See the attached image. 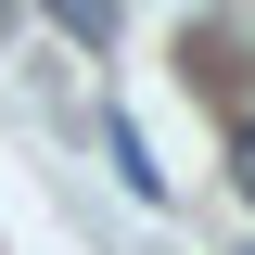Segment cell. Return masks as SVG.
Wrapping results in <instances>:
<instances>
[{
	"label": "cell",
	"mask_w": 255,
	"mask_h": 255,
	"mask_svg": "<svg viewBox=\"0 0 255 255\" xmlns=\"http://www.w3.org/2000/svg\"><path fill=\"white\" fill-rule=\"evenodd\" d=\"M230 179H243V204H255V128H230Z\"/></svg>",
	"instance_id": "1"
}]
</instances>
